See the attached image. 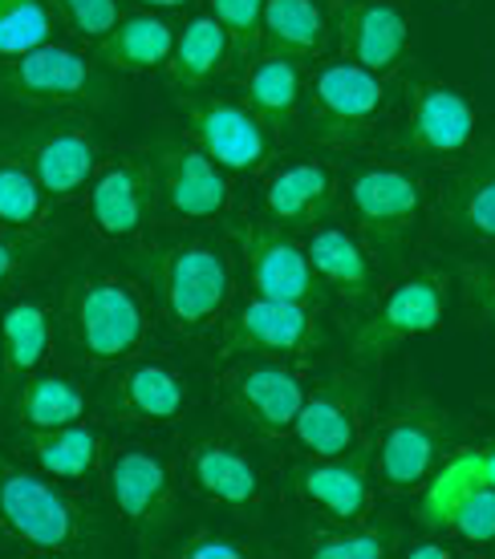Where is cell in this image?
Wrapping results in <instances>:
<instances>
[{
	"label": "cell",
	"mask_w": 495,
	"mask_h": 559,
	"mask_svg": "<svg viewBox=\"0 0 495 559\" xmlns=\"http://www.w3.org/2000/svg\"><path fill=\"white\" fill-rule=\"evenodd\" d=\"M139 272L155 293L163 317L179 333H208L232 300V255L203 236L163 239L134 252Z\"/></svg>",
	"instance_id": "obj_1"
},
{
	"label": "cell",
	"mask_w": 495,
	"mask_h": 559,
	"mask_svg": "<svg viewBox=\"0 0 495 559\" xmlns=\"http://www.w3.org/2000/svg\"><path fill=\"white\" fill-rule=\"evenodd\" d=\"M66 333L85 365H122L139 357L151 333V312L134 284L118 276H82L66 293Z\"/></svg>",
	"instance_id": "obj_2"
},
{
	"label": "cell",
	"mask_w": 495,
	"mask_h": 559,
	"mask_svg": "<svg viewBox=\"0 0 495 559\" xmlns=\"http://www.w3.org/2000/svg\"><path fill=\"white\" fill-rule=\"evenodd\" d=\"M0 102L37 114L102 110L114 102V82L98 61L66 45H42L33 53L0 61Z\"/></svg>",
	"instance_id": "obj_3"
},
{
	"label": "cell",
	"mask_w": 495,
	"mask_h": 559,
	"mask_svg": "<svg viewBox=\"0 0 495 559\" xmlns=\"http://www.w3.org/2000/svg\"><path fill=\"white\" fill-rule=\"evenodd\" d=\"M357 236L386 267L406 264L423 231L426 187L406 167H366L350 179Z\"/></svg>",
	"instance_id": "obj_4"
},
{
	"label": "cell",
	"mask_w": 495,
	"mask_h": 559,
	"mask_svg": "<svg viewBox=\"0 0 495 559\" xmlns=\"http://www.w3.org/2000/svg\"><path fill=\"white\" fill-rule=\"evenodd\" d=\"M0 527L28 551H82L90 544V519L66 490H57L49 478L0 466Z\"/></svg>",
	"instance_id": "obj_5"
},
{
	"label": "cell",
	"mask_w": 495,
	"mask_h": 559,
	"mask_svg": "<svg viewBox=\"0 0 495 559\" xmlns=\"http://www.w3.org/2000/svg\"><path fill=\"white\" fill-rule=\"evenodd\" d=\"M447 454H451V414L431 397H411L386 414L374 442V471L386 490L411 495L426 487V478L439 471Z\"/></svg>",
	"instance_id": "obj_6"
},
{
	"label": "cell",
	"mask_w": 495,
	"mask_h": 559,
	"mask_svg": "<svg viewBox=\"0 0 495 559\" xmlns=\"http://www.w3.org/2000/svg\"><path fill=\"white\" fill-rule=\"evenodd\" d=\"M175 110L187 122L191 139L212 154L227 175H260L272 163V127L248 102L203 94V90H179Z\"/></svg>",
	"instance_id": "obj_7"
},
{
	"label": "cell",
	"mask_w": 495,
	"mask_h": 559,
	"mask_svg": "<svg viewBox=\"0 0 495 559\" xmlns=\"http://www.w3.org/2000/svg\"><path fill=\"white\" fill-rule=\"evenodd\" d=\"M0 154L33 170L49 199L78 195L85 182L98 175V142L82 122L45 118V122H13L0 130Z\"/></svg>",
	"instance_id": "obj_8"
},
{
	"label": "cell",
	"mask_w": 495,
	"mask_h": 559,
	"mask_svg": "<svg viewBox=\"0 0 495 559\" xmlns=\"http://www.w3.org/2000/svg\"><path fill=\"white\" fill-rule=\"evenodd\" d=\"M447 293H451V280L443 276L439 267H419L406 280H398L350 336L354 361L382 365L398 345L439 329L443 312H447Z\"/></svg>",
	"instance_id": "obj_9"
},
{
	"label": "cell",
	"mask_w": 495,
	"mask_h": 559,
	"mask_svg": "<svg viewBox=\"0 0 495 559\" xmlns=\"http://www.w3.org/2000/svg\"><path fill=\"white\" fill-rule=\"evenodd\" d=\"M309 134L329 146L362 142L390 106L386 78L354 61H329L309 82Z\"/></svg>",
	"instance_id": "obj_10"
},
{
	"label": "cell",
	"mask_w": 495,
	"mask_h": 559,
	"mask_svg": "<svg viewBox=\"0 0 495 559\" xmlns=\"http://www.w3.org/2000/svg\"><path fill=\"white\" fill-rule=\"evenodd\" d=\"M232 369L220 381V409L244 430L260 438H281L305 402V381L284 357H232Z\"/></svg>",
	"instance_id": "obj_11"
},
{
	"label": "cell",
	"mask_w": 495,
	"mask_h": 559,
	"mask_svg": "<svg viewBox=\"0 0 495 559\" xmlns=\"http://www.w3.org/2000/svg\"><path fill=\"white\" fill-rule=\"evenodd\" d=\"M475 106L459 85L423 82L411 90L406 114L390 130V151L423 163H455L475 146Z\"/></svg>",
	"instance_id": "obj_12"
},
{
	"label": "cell",
	"mask_w": 495,
	"mask_h": 559,
	"mask_svg": "<svg viewBox=\"0 0 495 559\" xmlns=\"http://www.w3.org/2000/svg\"><path fill=\"white\" fill-rule=\"evenodd\" d=\"M110 503L142 544L175 523V475L170 462L151 447H118L106 459Z\"/></svg>",
	"instance_id": "obj_13"
},
{
	"label": "cell",
	"mask_w": 495,
	"mask_h": 559,
	"mask_svg": "<svg viewBox=\"0 0 495 559\" xmlns=\"http://www.w3.org/2000/svg\"><path fill=\"white\" fill-rule=\"evenodd\" d=\"M321 345V321L313 305L252 296L224 321L220 357H300Z\"/></svg>",
	"instance_id": "obj_14"
},
{
	"label": "cell",
	"mask_w": 495,
	"mask_h": 559,
	"mask_svg": "<svg viewBox=\"0 0 495 559\" xmlns=\"http://www.w3.org/2000/svg\"><path fill=\"white\" fill-rule=\"evenodd\" d=\"M236 243H240V260L248 272L256 296H272V300H293V305H326V288L313 276V264L305 248L276 224H260V219H240L232 227Z\"/></svg>",
	"instance_id": "obj_15"
},
{
	"label": "cell",
	"mask_w": 495,
	"mask_h": 559,
	"mask_svg": "<svg viewBox=\"0 0 495 559\" xmlns=\"http://www.w3.org/2000/svg\"><path fill=\"white\" fill-rule=\"evenodd\" d=\"M146 158L155 167L158 199L175 219H220L227 211L232 203L227 170L199 142L163 139L146 151Z\"/></svg>",
	"instance_id": "obj_16"
},
{
	"label": "cell",
	"mask_w": 495,
	"mask_h": 559,
	"mask_svg": "<svg viewBox=\"0 0 495 559\" xmlns=\"http://www.w3.org/2000/svg\"><path fill=\"white\" fill-rule=\"evenodd\" d=\"M366 402H369V385L354 369H341V373L321 378L313 390H305L300 414L293 421L297 442L309 450L313 459H333V454L354 450L357 438H362Z\"/></svg>",
	"instance_id": "obj_17"
},
{
	"label": "cell",
	"mask_w": 495,
	"mask_h": 559,
	"mask_svg": "<svg viewBox=\"0 0 495 559\" xmlns=\"http://www.w3.org/2000/svg\"><path fill=\"white\" fill-rule=\"evenodd\" d=\"M106 414L118 421H142V426H167L179 421L191 406V381L170 361L158 357H130L118 365V373L102 397Z\"/></svg>",
	"instance_id": "obj_18"
},
{
	"label": "cell",
	"mask_w": 495,
	"mask_h": 559,
	"mask_svg": "<svg viewBox=\"0 0 495 559\" xmlns=\"http://www.w3.org/2000/svg\"><path fill=\"white\" fill-rule=\"evenodd\" d=\"M158 182L151 158L122 154L90 179V224L106 239H130L151 224Z\"/></svg>",
	"instance_id": "obj_19"
},
{
	"label": "cell",
	"mask_w": 495,
	"mask_h": 559,
	"mask_svg": "<svg viewBox=\"0 0 495 559\" xmlns=\"http://www.w3.org/2000/svg\"><path fill=\"white\" fill-rule=\"evenodd\" d=\"M374 447H354L333 459H313L293 466V490L305 507L321 511L329 523H362L374 507Z\"/></svg>",
	"instance_id": "obj_20"
},
{
	"label": "cell",
	"mask_w": 495,
	"mask_h": 559,
	"mask_svg": "<svg viewBox=\"0 0 495 559\" xmlns=\"http://www.w3.org/2000/svg\"><path fill=\"white\" fill-rule=\"evenodd\" d=\"M333 28L341 57L382 78L394 73L411 53V16L390 0H338Z\"/></svg>",
	"instance_id": "obj_21"
},
{
	"label": "cell",
	"mask_w": 495,
	"mask_h": 559,
	"mask_svg": "<svg viewBox=\"0 0 495 559\" xmlns=\"http://www.w3.org/2000/svg\"><path fill=\"white\" fill-rule=\"evenodd\" d=\"M435 211L443 236L455 243H495V142L468 154L447 175Z\"/></svg>",
	"instance_id": "obj_22"
},
{
	"label": "cell",
	"mask_w": 495,
	"mask_h": 559,
	"mask_svg": "<svg viewBox=\"0 0 495 559\" xmlns=\"http://www.w3.org/2000/svg\"><path fill=\"white\" fill-rule=\"evenodd\" d=\"M338 203V179L326 163H284L281 170H272L264 182V211L269 224L284 227V231H305L317 227Z\"/></svg>",
	"instance_id": "obj_23"
},
{
	"label": "cell",
	"mask_w": 495,
	"mask_h": 559,
	"mask_svg": "<svg viewBox=\"0 0 495 559\" xmlns=\"http://www.w3.org/2000/svg\"><path fill=\"white\" fill-rule=\"evenodd\" d=\"M187 478L203 499L220 507L252 511L264 503V478L256 471V462L220 438H199L196 447L187 450Z\"/></svg>",
	"instance_id": "obj_24"
},
{
	"label": "cell",
	"mask_w": 495,
	"mask_h": 559,
	"mask_svg": "<svg viewBox=\"0 0 495 559\" xmlns=\"http://www.w3.org/2000/svg\"><path fill=\"white\" fill-rule=\"evenodd\" d=\"M305 255L321 288L341 296L345 305H362L378 288V260L350 227H317L305 243Z\"/></svg>",
	"instance_id": "obj_25"
},
{
	"label": "cell",
	"mask_w": 495,
	"mask_h": 559,
	"mask_svg": "<svg viewBox=\"0 0 495 559\" xmlns=\"http://www.w3.org/2000/svg\"><path fill=\"white\" fill-rule=\"evenodd\" d=\"M309 98V78L300 70L297 57L288 53H260L244 82V102L252 106L272 130H284L300 114Z\"/></svg>",
	"instance_id": "obj_26"
},
{
	"label": "cell",
	"mask_w": 495,
	"mask_h": 559,
	"mask_svg": "<svg viewBox=\"0 0 495 559\" xmlns=\"http://www.w3.org/2000/svg\"><path fill=\"white\" fill-rule=\"evenodd\" d=\"M170 49H175V25L163 16L134 13L118 16V25L98 41V61L118 73H151L167 70Z\"/></svg>",
	"instance_id": "obj_27"
},
{
	"label": "cell",
	"mask_w": 495,
	"mask_h": 559,
	"mask_svg": "<svg viewBox=\"0 0 495 559\" xmlns=\"http://www.w3.org/2000/svg\"><path fill=\"white\" fill-rule=\"evenodd\" d=\"M329 37H333V21L317 0H264V25H260L264 49L313 61L329 49Z\"/></svg>",
	"instance_id": "obj_28"
},
{
	"label": "cell",
	"mask_w": 495,
	"mask_h": 559,
	"mask_svg": "<svg viewBox=\"0 0 495 559\" xmlns=\"http://www.w3.org/2000/svg\"><path fill=\"white\" fill-rule=\"evenodd\" d=\"M227 57L232 53V41H227L224 25L215 21L212 13L191 16L179 33H175V49H170L167 73L175 90H203L215 73L227 70Z\"/></svg>",
	"instance_id": "obj_29"
},
{
	"label": "cell",
	"mask_w": 495,
	"mask_h": 559,
	"mask_svg": "<svg viewBox=\"0 0 495 559\" xmlns=\"http://www.w3.org/2000/svg\"><path fill=\"white\" fill-rule=\"evenodd\" d=\"M28 450L49 478L82 483L102 466V433L85 421L54 426V430H28Z\"/></svg>",
	"instance_id": "obj_30"
},
{
	"label": "cell",
	"mask_w": 495,
	"mask_h": 559,
	"mask_svg": "<svg viewBox=\"0 0 495 559\" xmlns=\"http://www.w3.org/2000/svg\"><path fill=\"white\" fill-rule=\"evenodd\" d=\"M475 487H487L483 483V462L480 447H451V454L439 462V471L426 478V487L419 490V523L426 532H447L455 507L468 499Z\"/></svg>",
	"instance_id": "obj_31"
},
{
	"label": "cell",
	"mask_w": 495,
	"mask_h": 559,
	"mask_svg": "<svg viewBox=\"0 0 495 559\" xmlns=\"http://www.w3.org/2000/svg\"><path fill=\"white\" fill-rule=\"evenodd\" d=\"M49 308L42 300H13L0 312V369L9 378H28L49 353Z\"/></svg>",
	"instance_id": "obj_32"
},
{
	"label": "cell",
	"mask_w": 495,
	"mask_h": 559,
	"mask_svg": "<svg viewBox=\"0 0 495 559\" xmlns=\"http://www.w3.org/2000/svg\"><path fill=\"white\" fill-rule=\"evenodd\" d=\"M16 418L28 430H54L85 418V390L61 373H28L16 393Z\"/></svg>",
	"instance_id": "obj_33"
},
{
	"label": "cell",
	"mask_w": 495,
	"mask_h": 559,
	"mask_svg": "<svg viewBox=\"0 0 495 559\" xmlns=\"http://www.w3.org/2000/svg\"><path fill=\"white\" fill-rule=\"evenodd\" d=\"M61 25L57 0H0V61L54 45Z\"/></svg>",
	"instance_id": "obj_34"
},
{
	"label": "cell",
	"mask_w": 495,
	"mask_h": 559,
	"mask_svg": "<svg viewBox=\"0 0 495 559\" xmlns=\"http://www.w3.org/2000/svg\"><path fill=\"white\" fill-rule=\"evenodd\" d=\"M394 547H402L398 523H374V527H362V523L341 527L338 523L333 532H309L305 539V551L317 559H382Z\"/></svg>",
	"instance_id": "obj_35"
},
{
	"label": "cell",
	"mask_w": 495,
	"mask_h": 559,
	"mask_svg": "<svg viewBox=\"0 0 495 559\" xmlns=\"http://www.w3.org/2000/svg\"><path fill=\"white\" fill-rule=\"evenodd\" d=\"M49 195L45 187L33 179V170L16 158H0V227H16V231H33L42 227Z\"/></svg>",
	"instance_id": "obj_36"
},
{
	"label": "cell",
	"mask_w": 495,
	"mask_h": 559,
	"mask_svg": "<svg viewBox=\"0 0 495 559\" xmlns=\"http://www.w3.org/2000/svg\"><path fill=\"white\" fill-rule=\"evenodd\" d=\"M212 16L224 25L232 53L248 57L260 45V25H264V0H212Z\"/></svg>",
	"instance_id": "obj_37"
},
{
	"label": "cell",
	"mask_w": 495,
	"mask_h": 559,
	"mask_svg": "<svg viewBox=\"0 0 495 559\" xmlns=\"http://www.w3.org/2000/svg\"><path fill=\"white\" fill-rule=\"evenodd\" d=\"M447 532L468 544H495V487H475L455 507Z\"/></svg>",
	"instance_id": "obj_38"
},
{
	"label": "cell",
	"mask_w": 495,
	"mask_h": 559,
	"mask_svg": "<svg viewBox=\"0 0 495 559\" xmlns=\"http://www.w3.org/2000/svg\"><path fill=\"white\" fill-rule=\"evenodd\" d=\"M57 9L61 21L85 41H102L118 25V0H57Z\"/></svg>",
	"instance_id": "obj_39"
},
{
	"label": "cell",
	"mask_w": 495,
	"mask_h": 559,
	"mask_svg": "<svg viewBox=\"0 0 495 559\" xmlns=\"http://www.w3.org/2000/svg\"><path fill=\"white\" fill-rule=\"evenodd\" d=\"M45 252H49V239L28 236V231H21V236H13V239H0V293H4L13 280L28 276L33 267L42 264Z\"/></svg>",
	"instance_id": "obj_40"
},
{
	"label": "cell",
	"mask_w": 495,
	"mask_h": 559,
	"mask_svg": "<svg viewBox=\"0 0 495 559\" xmlns=\"http://www.w3.org/2000/svg\"><path fill=\"white\" fill-rule=\"evenodd\" d=\"M179 556H191V559H244V556H252V547L240 544V539H232V535L199 532V535H191L184 547H179Z\"/></svg>",
	"instance_id": "obj_41"
},
{
	"label": "cell",
	"mask_w": 495,
	"mask_h": 559,
	"mask_svg": "<svg viewBox=\"0 0 495 559\" xmlns=\"http://www.w3.org/2000/svg\"><path fill=\"white\" fill-rule=\"evenodd\" d=\"M468 300L480 308L487 324L495 321V264H483L480 272H468Z\"/></svg>",
	"instance_id": "obj_42"
},
{
	"label": "cell",
	"mask_w": 495,
	"mask_h": 559,
	"mask_svg": "<svg viewBox=\"0 0 495 559\" xmlns=\"http://www.w3.org/2000/svg\"><path fill=\"white\" fill-rule=\"evenodd\" d=\"M406 556L411 559H451V547L443 539H423V544H406Z\"/></svg>",
	"instance_id": "obj_43"
},
{
	"label": "cell",
	"mask_w": 495,
	"mask_h": 559,
	"mask_svg": "<svg viewBox=\"0 0 495 559\" xmlns=\"http://www.w3.org/2000/svg\"><path fill=\"white\" fill-rule=\"evenodd\" d=\"M480 462H483V483L495 487V438L492 442H480Z\"/></svg>",
	"instance_id": "obj_44"
},
{
	"label": "cell",
	"mask_w": 495,
	"mask_h": 559,
	"mask_svg": "<svg viewBox=\"0 0 495 559\" xmlns=\"http://www.w3.org/2000/svg\"><path fill=\"white\" fill-rule=\"evenodd\" d=\"M134 4H142V9H184L191 0H134Z\"/></svg>",
	"instance_id": "obj_45"
},
{
	"label": "cell",
	"mask_w": 495,
	"mask_h": 559,
	"mask_svg": "<svg viewBox=\"0 0 495 559\" xmlns=\"http://www.w3.org/2000/svg\"><path fill=\"white\" fill-rule=\"evenodd\" d=\"M492 329H495V321H492Z\"/></svg>",
	"instance_id": "obj_46"
}]
</instances>
